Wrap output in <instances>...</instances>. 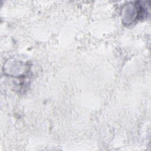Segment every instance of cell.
<instances>
[{"label":"cell","mask_w":151,"mask_h":151,"mask_svg":"<svg viewBox=\"0 0 151 151\" xmlns=\"http://www.w3.org/2000/svg\"><path fill=\"white\" fill-rule=\"evenodd\" d=\"M147 8L139 2H132L124 5L122 11L123 22L126 24H130L137 19L142 18L146 13Z\"/></svg>","instance_id":"1"},{"label":"cell","mask_w":151,"mask_h":151,"mask_svg":"<svg viewBox=\"0 0 151 151\" xmlns=\"http://www.w3.org/2000/svg\"><path fill=\"white\" fill-rule=\"evenodd\" d=\"M5 70L12 76H20L26 71L27 65L22 61L13 60L6 63Z\"/></svg>","instance_id":"2"}]
</instances>
